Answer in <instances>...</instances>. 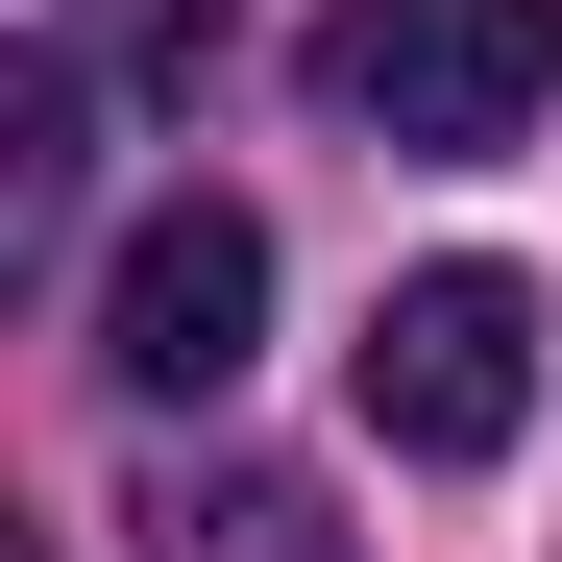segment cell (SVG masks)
Segmentation results:
<instances>
[{
  "mask_svg": "<svg viewBox=\"0 0 562 562\" xmlns=\"http://www.w3.org/2000/svg\"><path fill=\"white\" fill-rule=\"evenodd\" d=\"M49 196H74V49L0 74V221H49Z\"/></svg>",
  "mask_w": 562,
  "mask_h": 562,
  "instance_id": "5b68a950",
  "label": "cell"
},
{
  "mask_svg": "<svg viewBox=\"0 0 562 562\" xmlns=\"http://www.w3.org/2000/svg\"><path fill=\"white\" fill-rule=\"evenodd\" d=\"M147 562H342V538H318V490H171Z\"/></svg>",
  "mask_w": 562,
  "mask_h": 562,
  "instance_id": "277c9868",
  "label": "cell"
},
{
  "mask_svg": "<svg viewBox=\"0 0 562 562\" xmlns=\"http://www.w3.org/2000/svg\"><path fill=\"white\" fill-rule=\"evenodd\" d=\"M538 99H562V0H342L318 25V123H367V147H538Z\"/></svg>",
  "mask_w": 562,
  "mask_h": 562,
  "instance_id": "6da1fadb",
  "label": "cell"
},
{
  "mask_svg": "<svg viewBox=\"0 0 562 562\" xmlns=\"http://www.w3.org/2000/svg\"><path fill=\"white\" fill-rule=\"evenodd\" d=\"M514 416H538V269H490V245L392 269L367 294V440L392 464H514Z\"/></svg>",
  "mask_w": 562,
  "mask_h": 562,
  "instance_id": "7a4b0ae2",
  "label": "cell"
},
{
  "mask_svg": "<svg viewBox=\"0 0 562 562\" xmlns=\"http://www.w3.org/2000/svg\"><path fill=\"white\" fill-rule=\"evenodd\" d=\"M245 342H269V221L245 196H147L123 269H99V367L147 416H196V392H245Z\"/></svg>",
  "mask_w": 562,
  "mask_h": 562,
  "instance_id": "3957f363",
  "label": "cell"
}]
</instances>
